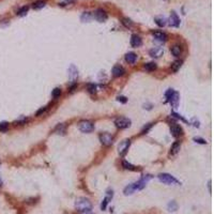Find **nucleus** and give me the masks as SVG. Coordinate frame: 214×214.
I'll list each match as a JSON object with an SVG mask.
<instances>
[{
  "instance_id": "obj_1",
  "label": "nucleus",
  "mask_w": 214,
  "mask_h": 214,
  "mask_svg": "<svg viewBox=\"0 0 214 214\" xmlns=\"http://www.w3.org/2000/svg\"><path fill=\"white\" fill-rule=\"evenodd\" d=\"M151 179H152V176H151V174H146V176H144L142 178H140V179H139L137 182L128 185V186L124 188V195H126V196L132 195L134 192H136V191H140V190H142V188H144L146 185H147V183Z\"/></svg>"
},
{
  "instance_id": "obj_2",
  "label": "nucleus",
  "mask_w": 214,
  "mask_h": 214,
  "mask_svg": "<svg viewBox=\"0 0 214 214\" xmlns=\"http://www.w3.org/2000/svg\"><path fill=\"white\" fill-rule=\"evenodd\" d=\"M75 209L80 213H87L92 210V203L85 197H79L75 201Z\"/></svg>"
},
{
  "instance_id": "obj_3",
  "label": "nucleus",
  "mask_w": 214,
  "mask_h": 214,
  "mask_svg": "<svg viewBox=\"0 0 214 214\" xmlns=\"http://www.w3.org/2000/svg\"><path fill=\"white\" fill-rule=\"evenodd\" d=\"M158 178L162 183H164V184H166V185H174V184L180 185L181 184L174 177H172L169 174H160L158 176Z\"/></svg>"
},
{
  "instance_id": "obj_4",
  "label": "nucleus",
  "mask_w": 214,
  "mask_h": 214,
  "mask_svg": "<svg viewBox=\"0 0 214 214\" xmlns=\"http://www.w3.org/2000/svg\"><path fill=\"white\" fill-rule=\"evenodd\" d=\"M78 128H79V131L83 132V133H91V132L94 130V124L91 122V121L84 120L78 123Z\"/></svg>"
},
{
  "instance_id": "obj_5",
  "label": "nucleus",
  "mask_w": 214,
  "mask_h": 214,
  "mask_svg": "<svg viewBox=\"0 0 214 214\" xmlns=\"http://www.w3.org/2000/svg\"><path fill=\"white\" fill-rule=\"evenodd\" d=\"M99 139H100V141H101V144H103V146H106V147H109V146H111L112 142H114V136H112V135H110L109 133H102V134H100Z\"/></svg>"
},
{
  "instance_id": "obj_6",
  "label": "nucleus",
  "mask_w": 214,
  "mask_h": 214,
  "mask_svg": "<svg viewBox=\"0 0 214 214\" xmlns=\"http://www.w3.org/2000/svg\"><path fill=\"white\" fill-rule=\"evenodd\" d=\"M92 17H93L95 21H99V23H104V21H106L107 18H108V15H107V13L105 12L104 10H102V9H97V10H96L95 12L93 13Z\"/></svg>"
},
{
  "instance_id": "obj_7",
  "label": "nucleus",
  "mask_w": 214,
  "mask_h": 214,
  "mask_svg": "<svg viewBox=\"0 0 214 214\" xmlns=\"http://www.w3.org/2000/svg\"><path fill=\"white\" fill-rule=\"evenodd\" d=\"M115 124L118 128H128L131 126V120L128 118L120 117L115 120Z\"/></svg>"
},
{
  "instance_id": "obj_8",
  "label": "nucleus",
  "mask_w": 214,
  "mask_h": 214,
  "mask_svg": "<svg viewBox=\"0 0 214 214\" xmlns=\"http://www.w3.org/2000/svg\"><path fill=\"white\" fill-rule=\"evenodd\" d=\"M131 146V140L130 139H124L123 141H121L118 146V151H119V154L120 155H124L128 152V148Z\"/></svg>"
},
{
  "instance_id": "obj_9",
  "label": "nucleus",
  "mask_w": 214,
  "mask_h": 214,
  "mask_svg": "<svg viewBox=\"0 0 214 214\" xmlns=\"http://www.w3.org/2000/svg\"><path fill=\"white\" fill-rule=\"evenodd\" d=\"M182 128L178 123H170V133L174 137H179L182 135Z\"/></svg>"
},
{
  "instance_id": "obj_10",
  "label": "nucleus",
  "mask_w": 214,
  "mask_h": 214,
  "mask_svg": "<svg viewBox=\"0 0 214 214\" xmlns=\"http://www.w3.org/2000/svg\"><path fill=\"white\" fill-rule=\"evenodd\" d=\"M168 23L171 27H179L180 26V18L178 17L176 12H171V15L168 19Z\"/></svg>"
},
{
  "instance_id": "obj_11",
  "label": "nucleus",
  "mask_w": 214,
  "mask_h": 214,
  "mask_svg": "<svg viewBox=\"0 0 214 214\" xmlns=\"http://www.w3.org/2000/svg\"><path fill=\"white\" fill-rule=\"evenodd\" d=\"M112 76L114 77H120V76H123L124 73H125V70L123 69L121 65H115V67H112Z\"/></svg>"
},
{
  "instance_id": "obj_12",
  "label": "nucleus",
  "mask_w": 214,
  "mask_h": 214,
  "mask_svg": "<svg viewBox=\"0 0 214 214\" xmlns=\"http://www.w3.org/2000/svg\"><path fill=\"white\" fill-rule=\"evenodd\" d=\"M153 37L158 42H165L167 40V35L163 31H153Z\"/></svg>"
},
{
  "instance_id": "obj_13",
  "label": "nucleus",
  "mask_w": 214,
  "mask_h": 214,
  "mask_svg": "<svg viewBox=\"0 0 214 214\" xmlns=\"http://www.w3.org/2000/svg\"><path fill=\"white\" fill-rule=\"evenodd\" d=\"M77 75H78L77 69H76V67H75L74 64H72V65L69 67V78L70 80H71V83H74V80L77 78Z\"/></svg>"
},
{
  "instance_id": "obj_14",
  "label": "nucleus",
  "mask_w": 214,
  "mask_h": 214,
  "mask_svg": "<svg viewBox=\"0 0 214 214\" xmlns=\"http://www.w3.org/2000/svg\"><path fill=\"white\" fill-rule=\"evenodd\" d=\"M149 54L150 56L153 57V58H160V56H163L164 51L162 47H153L152 49H150Z\"/></svg>"
},
{
  "instance_id": "obj_15",
  "label": "nucleus",
  "mask_w": 214,
  "mask_h": 214,
  "mask_svg": "<svg viewBox=\"0 0 214 214\" xmlns=\"http://www.w3.org/2000/svg\"><path fill=\"white\" fill-rule=\"evenodd\" d=\"M142 44V41H141V37H139L137 34H133L131 37V45L133 47H139V46H141Z\"/></svg>"
},
{
  "instance_id": "obj_16",
  "label": "nucleus",
  "mask_w": 214,
  "mask_h": 214,
  "mask_svg": "<svg viewBox=\"0 0 214 214\" xmlns=\"http://www.w3.org/2000/svg\"><path fill=\"white\" fill-rule=\"evenodd\" d=\"M137 60V55L133 51H130L125 55V61L130 64H134Z\"/></svg>"
},
{
  "instance_id": "obj_17",
  "label": "nucleus",
  "mask_w": 214,
  "mask_h": 214,
  "mask_svg": "<svg viewBox=\"0 0 214 214\" xmlns=\"http://www.w3.org/2000/svg\"><path fill=\"white\" fill-rule=\"evenodd\" d=\"M179 93H178V92H176V91H174V93H172V95L170 96V97H169V100L168 101L170 102V104L172 105V106L174 107H177L178 106V104H179Z\"/></svg>"
},
{
  "instance_id": "obj_18",
  "label": "nucleus",
  "mask_w": 214,
  "mask_h": 214,
  "mask_svg": "<svg viewBox=\"0 0 214 214\" xmlns=\"http://www.w3.org/2000/svg\"><path fill=\"white\" fill-rule=\"evenodd\" d=\"M155 23H156V25L160 27H164L166 26V24H167V19L164 17V16H156L154 18Z\"/></svg>"
},
{
  "instance_id": "obj_19",
  "label": "nucleus",
  "mask_w": 214,
  "mask_h": 214,
  "mask_svg": "<svg viewBox=\"0 0 214 214\" xmlns=\"http://www.w3.org/2000/svg\"><path fill=\"white\" fill-rule=\"evenodd\" d=\"M180 148H181V144H180V142L176 141L174 144H172V146H171V148H170V154H171V155L177 154V153H178V152L180 151Z\"/></svg>"
},
{
  "instance_id": "obj_20",
  "label": "nucleus",
  "mask_w": 214,
  "mask_h": 214,
  "mask_svg": "<svg viewBox=\"0 0 214 214\" xmlns=\"http://www.w3.org/2000/svg\"><path fill=\"white\" fill-rule=\"evenodd\" d=\"M170 51H171V54H172L174 57H179L180 55H181V53H182L181 46H180V45L172 46V47H171V49H170Z\"/></svg>"
},
{
  "instance_id": "obj_21",
  "label": "nucleus",
  "mask_w": 214,
  "mask_h": 214,
  "mask_svg": "<svg viewBox=\"0 0 214 214\" xmlns=\"http://www.w3.org/2000/svg\"><path fill=\"white\" fill-rule=\"evenodd\" d=\"M182 63H183L182 60H177V61H174V63L171 64V71H172V72H178L180 70V67H182Z\"/></svg>"
},
{
  "instance_id": "obj_22",
  "label": "nucleus",
  "mask_w": 214,
  "mask_h": 214,
  "mask_svg": "<svg viewBox=\"0 0 214 214\" xmlns=\"http://www.w3.org/2000/svg\"><path fill=\"white\" fill-rule=\"evenodd\" d=\"M122 167L124 169H128V170H139L138 168H137L136 166L132 165L131 163H128V162H126V160H123L122 162Z\"/></svg>"
},
{
  "instance_id": "obj_23",
  "label": "nucleus",
  "mask_w": 214,
  "mask_h": 214,
  "mask_svg": "<svg viewBox=\"0 0 214 214\" xmlns=\"http://www.w3.org/2000/svg\"><path fill=\"white\" fill-rule=\"evenodd\" d=\"M144 69L146 70V71L152 72V71L156 70V63H154V62H148V63H146L144 65Z\"/></svg>"
},
{
  "instance_id": "obj_24",
  "label": "nucleus",
  "mask_w": 214,
  "mask_h": 214,
  "mask_svg": "<svg viewBox=\"0 0 214 214\" xmlns=\"http://www.w3.org/2000/svg\"><path fill=\"white\" fill-rule=\"evenodd\" d=\"M45 4H46L45 1H43V0H40V1H37V2L33 3L32 8L34 9V10H40V9L44 8V7H45Z\"/></svg>"
},
{
  "instance_id": "obj_25",
  "label": "nucleus",
  "mask_w": 214,
  "mask_h": 214,
  "mask_svg": "<svg viewBox=\"0 0 214 214\" xmlns=\"http://www.w3.org/2000/svg\"><path fill=\"white\" fill-rule=\"evenodd\" d=\"M80 19H81V21H85V23L86 21H90L92 19V14L90 12H84Z\"/></svg>"
},
{
  "instance_id": "obj_26",
  "label": "nucleus",
  "mask_w": 214,
  "mask_h": 214,
  "mask_svg": "<svg viewBox=\"0 0 214 214\" xmlns=\"http://www.w3.org/2000/svg\"><path fill=\"white\" fill-rule=\"evenodd\" d=\"M167 208H168V211H170V212L177 211V210H178V204H177L176 201L172 200L167 204Z\"/></svg>"
},
{
  "instance_id": "obj_27",
  "label": "nucleus",
  "mask_w": 214,
  "mask_h": 214,
  "mask_svg": "<svg viewBox=\"0 0 214 214\" xmlns=\"http://www.w3.org/2000/svg\"><path fill=\"white\" fill-rule=\"evenodd\" d=\"M55 133L62 134V135H63V134L65 133V126H64L63 124H58V125L56 126V128H55Z\"/></svg>"
},
{
  "instance_id": "obj_28",
  "label": "nucleus",
  "mask_w": 214,
  "mask_h": 214,
  "mask_svg": "<svg viewBox=\"0 0 214 214\" xmlns=\"http://www.w3.org/2000/svg\"><path fill=\"white\" fill-rule=\"evenodd\" d=\"M122 24L124 25V26H125L126 28H132V27L134 26L133 21H132L130 18H126V17H124V18H122Z\"/></svg>"
},
{
  "instance_id": "obj_29",
  "label": "nucleus",
  "mask_w": 214,
  "mask_h": 214,
  "mask_svg": "<svg viewBox=\"0 0 214 214\" xmlns=\"http://www.w3.org/2000/svg\"><path fill=\"white\" fill-rule=\"evenodd\" d=\"M28 10H29V7H23V8H21L18 11H17V15L18 16H25L27 14V12H28Z\"/></svg>"
},
{
  "instance_id": "obj_30",
  "label": "nucleus",
  "mask_w": 214,
  "mask_h": 214,
  "mask_svg": "<svg viewBox=\"0 0 214 214\" xmlns=\"http://www.w3.org/2000/svg\"><path fill=\"white\" fill-rule=\"evenodd\" d=\"M109 198L107 197H105L104 199H103V201H102V203H101V209L102 210H103V211H104V210H106V208H107V204H108V202H109Z\"/></svg>"
},
{
  "instance_id": "obj_31",
  "label": "nucleus",
  "mask_w": 214,
  "mask_h": 214,
  "mask_svg": "<svg viewBox=\"0 0 214 214\" xmlns=\"http://www.w3.org/2000/svg\"><path fill=\"white\" fill-rule=\"evenodd\" d=\"M60 94H61V89H60V88H55L53 90V92H51V95H53L54 99H57V97H59V96H60Z\"/></svg>"
},
{
  "instance_id": "obj_32",
  "label": "nucleus",
  "mask_w": 214,
  "mask_h": 214,
  "mask_svg": "<svg viewBox=\"0 0 214 214\" xmlns=\"http://www.w3.org/2000/svg\"><path fill=\"white\" fill-rule=\"evenodd\" d=\"M96 89H97V86L94 85V84L88 85V91L90 93H96Z\"/></svg>"
},
{
  "instance_id": "obj_33",
  "label": "nucleus",
  "mask_w": 214,
  "mask_h": 214,
  "mask_svg": "<svg viewBox=\"0 0 214 214\" xmlns=\"http://www.w3.org/2000/svg\"><path fill=\"white\" fill-rule=\"evenodd\" d=\"M9 128L8 122H0V132H5Z\"/></svg>"
},
{
  "instance_id": "obj_34",
  "label": "nucleus",
  "mask_w": 214,
  "mask_h": 214,
  "mask_svg": "<svg viewBox=\"0 0 214 214\" xmlns=\"http://www.w3.org/2000/svg\"><path fill=\"white\" fill-rule=\"evenodd\" d=\"M194 141L198 142V144H207V141L204 140V139L199 138V137H195V138H194Z\"/></svg>"
},
{
  "instance_id": "obj_35",
  "label": "nucleus",
  "mask_w": 214,
  "mask_h": 214,
  "mask_svg": "<svg viewBox=\"0 0 214 214\" xmlns=\"http://www.w3.org/2000/svg\"><path fill=\"white\" fill-rule=\"evenodd\" d=\"M46 109H47V107L46 106H44V107H42V108H40V109L37 110V116L39 117V116H41L42 114H44V112L46 111Z\"/></svg>"
},
{
  "instance_id": "obj_36",
  "label": "nucleus",
  "mask_w": 214,
  "mask_h": 214,
  "mask_svg": "<svg viewBox=\"0 0 214 214\" xmlns=\"http://www.w3.org/2000/svg\"><path fill=\"white\" fill-rule=\"evenodd\" d=\"M174 92V90H172V89H168V90L166 91L165 93V96L167 97V100H169V97H170L171 95H172V93Z\"/></svg>"
},
{
  "instance_id": "obj_37",
  "label": "nucleus",
  "mask_w": 214,
  "mask_h": 214,
  "mask_svg": "<svg viewBox=\"0 0 214 214\" xmlns=\"http://www.w3.org/2000/svg\"><path fill=\"white\" fill-rule=\"evenodd\" d=\"M151 126H152V123H149V124H148L147 126H144V130L141 131V134H147L148 131H149V128H151Z\"/></svg>"
},
{
  "instance_id": "obj_38",
  "label": "nucleus",
  "mask_w": 214,
  "mask_h": 214,
  "mask_svg": "<svg viewBox=\"0 0 214 214\" xmlns=\"http://www.w3.org/2000/svg\"><path fill=\"white\" fill-rule=\"evenodd\" d=\"M28 121V119L27 118H21V119H19V120H17L16 121V124H25V123Z\"/></svg>"
},
{
  "instance_id": "obj_39",
  "label": "nucleus",
  "mask_w": 214,
  "mask_h": 214,
  "mask_svg": "<svg viewBox=\"0 0 214 214\" xmlns=\"http://www.w3.org/2000/svg\"><path fill=\"white\" fill-rule=\"evenodd\" d=\"M117 100L119 102H122V103H126V102H128V100H126L125 96H118Z\"/></svg>"
},
{
  "instance_id": "obj_40",
  "label": "nucleus",
  "mask_w": 214,
  "mask_h": 214,
  "mask_svg": "<svg viewBox=\"0 0 214 214\" xmlns=\"http://www.w3.org/2000/svg\"><path fill=\"white\" fill-rule=\"evenodd\" d=\"M67 2L69 3H73V2H75V0H67Z\"/></svg>"
},
{
  "instance_id": "obj_41",
  "label": "nucleus",
  "mask_w": 214,
  "mask_h": 214,
  "mask_svg": "<svg viewBox=\"0 0 214 214\" xmlns=\"http://www.w3.org/2000/svg\"><path fill=\"white\" fill-rule=\"evenodd\" d=\"M2 185V181H1V179H0V186Z\"/></svg>"
}]
</instances>
